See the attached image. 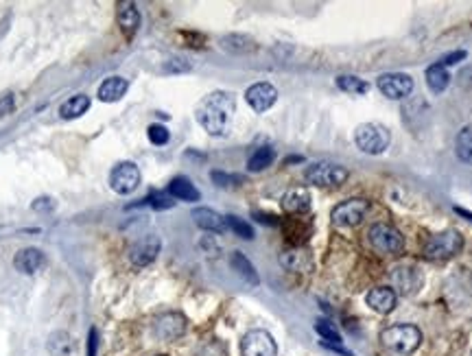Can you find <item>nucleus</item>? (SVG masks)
Wrapping results in <instances>:
<instances>
[{"label":"nucleus","instance_id":"nucleus-19","mask_svg":"<svg viewBox=\"0 0 472 356\" xmlns=\"http://www.w3.org/2000/svg\"><path fill=\"white\" fill-rule=\"evenodd\" d=\"M169 195H171L173 199L189 201V203H193V201H199V199H201V193L195 188V184L189 180V177H184V175L173 177L171 184H169Z\"/></svg>","mask_w":472,"mask_h":356},{"label":"nucleus","instance_id":"nucleus-8","mask_svg":"<svg viewBox=\"0 0 472 356\" xmlns=\"http://www.w3.org/2000/svg\"><path fill=\"white\" fill-rule=\"evenodd\" d=\"M367 210H370V201L365 199H348L344 203H339V206L332 210L330 219L337 227H352V225H359Z\"/></svg>","mask_w":472,"mask_h":356},{"label":"nucleus","instance_id":"nucleus-10","mask_svg":"<svg viewBox=\"0 0 472 356\" xmlns=\"http://www.w3.org/2000/svg\"><path fill=\"white\" fill-rule=\"evenodd\" d=\"M378 90L391 98V101H400V98H407L411 92H413V79L409 74H403V72H387V74H381L378 81H376Z\"/></svg>","mask_w":472,"mask_h":356},{"label":"nucleus","instance_id":"nucleus-3","mask_svg":"<svg viewBox=\"0 0 472 356\" xmlns=\"http://www.w3.org/2000/svg\"><path fill=\"white\" fill-rule=\"evenodd\" d=\"M354 142L363 154L381 156L383 151H387V147L391 142V134H389L387 127H383L378 122H363V125L356 127Z\"/></svg>","mask_w":472,"mask_h":356},{"label":"nucleus","instance_id":"nucleus-32","mask_svg":"<svg viewBox=\"0 0 472 356\" xmlns=\"http://www.w3.org/2000/svg\"><path fill=\"white\" fill-rule=\"evenodd\" d=\"M315 330H318V333L322 335L324 341H328V343H341V335L337 333V328H335L330 321L320 319L318 323H315Z\"/></svg>","mask_w":472,"mask_h":356},{"label":"nucleus","instance_id":"nucleus-18","mask_svg":"<svg viewBox=\"0 0 472 356\" xmlns=\"http://www.w3.org/2000/svg\"><path fill=\"white\" fill-rule=\"evenodd\" d=\"M280 265L286 271H308L310 269V253L304 247H293L280 253Z\"/></svg>","mask_w":472,"mask_h":356},{"label":"nucleus","instance_id":"nucleus-35","mask_svg":"<svg viewBox=\"0 0 472 356\" xmlns=\"http://www.w3.org/2000/svg\"><path fill=\"white\" fill-rule=\"evenodd\" d=\"M193 68V64L186 57H171L164 66V72H189Z\"/></svg>","mask_w":472,"mask_h":356},{"label":"nucleus","instance_id":"nucleus-4","mask_svg":"<svg viewBox=\"0 0 472 356\" xmlns=\"http://www.w3.org/2000/svg\"><path fill=\"white\" fill-rule=\"evenodd\" d=\"M463 249V236L457 230H444L431 236L425 245V256L429 260H449Z\"/></svg>","mask_w":472,"mask_h":356},{"label":"nucleus","instance_id":"nucleus-11","mask_svg":"<svg viewBox=\"0 0 472 356\" xmlns=\"http://www.w3.org/2000/svg\"><path fill=\"white\" fill-rule=\"evenodd\" d=\"M160 249H162V241L155 234H147L129 247V260L136 267H147L157 258Z\"/></svg>","mask_w":472,"mask_h":356},{"label":"nucleus","instance_id":"nucleus-21","mask_svg":"<svg viewBox=\"0 0 472 356\" xmlns=\"http://www.w3.org/2000/svg\"><path fill=\"white\" fill-rule=\"evenodd\" d=\"M118 24H120V29H123V33L127 38H131L138 31V27H140V11H138V7L134 3H129V0H127V3L118 5Z\"/></svg>","mask_w":472,"mask_h":356},{"label":"nucleus","instance_id":"nucleus-29","mask_svg":"<svg viewBox=\"0 0 472 356\" xmlns=\"http://www.w3.org/2000/svg\"><path fill=\"white\" fill-rule=\"evenodd\" d=\"M337 86H339V90H344L352 96L370 92V84H365L363 79L354 77V74H341V77L337 79Z\"/></svg>","mask_w":472,"mask_h":356},{"label":"nucleus","instance_id":"nucleus-39","mask_svg":"<svg viewBox=\"0 0 472 356\" xmlns=\"http://www.w3.org/2000/svg\"><path fill=\"white\" fill-rule=\"evenodd\" d=\"M461 59H466V50H455V53H451V55H446V57H442V66L446 68V66H455V64H459Z\"/></svg>","mask_w":472,"mask_h":356},{"label":"nucleus","instance_id":"nucleus-36","mask_svg":"<svg viewBox=\"0 0 472 356\" xmlns=\"http://www.w3.org/2000/svg\"><path fill=\"white\" fill-rule=\"evenodd\" d=\"M13 110H16V94L5 92L3 96H0V118L13 114Z\"/></svg>","mask_w":472,"mask_h":356},{"label":"nucleus","instance_id":"nucleus-1","mask_svg":"<svg viewBox=\"0 0 472 356\" xmlns=\"http://www.w3.org/2000/svg\"><path fill=\"white\" fill-rule=\"evenodd\" d=\"M234 112H236L234 94L217 90L199 101V105L195 110V118L210 136H225L232 125Z\"/></svg>","mask_w":472,"mask_h":356},{"label":"nucleus","instance_id":"nucleus-15","mask_svg":"<svg viewBox=\"0 0 472 356\" xmlns=\"http://www.w3.org/2000/svg\"><path fill=\"white\" fill-rule=\"evenodd\" d=\"M193 221L201 227L206 232H215V234H221L227 230V223H225V217H221L217 210L213 208H195L193 210Z\"/></svg>","mask_w":472,"mask_h":356},{"label":"nucleus","instance_id":"nucleus-9","mask_svg":"<svg viewBox=\"0 0 472 356\" xmlns=\"http://www.w3.org/2000/svg\"><path fill=\"white\" fill-rule=\"evenodd\" d=\"M243 356H278V345L267 330H249L241 341Z\"/></svg>","mask_w":472,"mask_h":356},{"label":"nucleus","instance_id":"nucleus-20","mask_svg":"<svg viewBox=\"0 0 472 356\" xmlns=\"http://www.w3.org/2000/svg\"><path fill=\"white\" fill-rule=\"evenodd\" d=\"M129 90V81L123 77H108L99 88V98L103 103H116Z\"/></svg>","mask_w":472,"mask_h":356},{"label":"nucleus","instance_id":"nucleus-6","mask_svg":"<svg viewBox=\"0 0 472 356\" xmlns=\"http://www.w3.org/2000/svg\"><path fill=\"white\" fill-rule=\"evenodd\" d=\"M348 168L341 164H332V162H315L306 168L304 177L308 184L315 186H341L348 180Z\"/></svg>","mask_w":472,"mask_h":356},{"label":"nucleus","instance_id":"nucleus-26","mask_svg":"<svg viewBox=\"0 0 472 356\" xmlns=\"http://www.w3.org/2000/svg\"><path fill=\"white\" fill-rule=\"evenodd\" d=\"M48 352L52 356H72L74 354V341L68 333H52L48 339Z\"/></svg>","mask_w":472,"mask_h":356},{"label":"nucleus","instance_id":"nucleus-14","mask_svg":"<svg viewBox=\"0 0 472 356\" xmlns=\"http://www.w3.org/2000/svg\"><path fill=\"white\" fill-rule=\"evenodd\" d=\"M44 265H46V256L42 253V249H38V247H24V249H20L16 253V258H13L16 271L24 273V275L38 273Z\"/></svg>","mask_w":472,"mask_h":356},{"label":"nucleus","instance_id":"nucleus-17","mask_svg":"<svg viewBox=\"0 0 472 356\" xmlns=\"http://www.w3.org/2000/svg\"><path fill=\"white\" fill-rule=\"evenodd\" d=\"M310 193L306 188H291L282 197V210L288 214H304L310 210Z\"/></svg>","mask_w":472,"mask_h":356},{"label":"nucleus","instance_id":"nucleus-16","mask_svg":"<svg viewBox=\"0 0 472 356\" xmlns=\"http://www.w3.org/2000/svg\"><path fill=\"white\" fill-rule=\"evenodd\" d=\"M365 302L372 311L387 315L393 311V306H396V293H393V289H389V287H376L367 293Z\"/></svg>","mask_w":472,"mask_h":356},{"label":"nucleus","instance_id":"nucleus-25","mask_svg":"<svg viewBox=\"0 0 472 356\" xmlns=\"http://www.w3.org/2000/svg\"><path fill=\"white\" fill-rule=\"evenodd\" d=\"M221 46L225 50H230V53H254L256 50V42L249 38V35H239V33H230L225 38H221Z\"/></svg>","mask_w":472,"mask_h":356},{"label":"nucleus","instance_id":"nucleus-34","mask_svg":"<svg viewBox=\"0 0 472 356\" xmlns=\"http://www.w3.org/2000/svg\"><path fill=\"white\" fill-rule=\"evenodd\" d=\"M151 208H155V210H167V208H171L175 201H171V197H167L164 193H153L151 197H147L145 199Z\"/></svg>","mask_w":472,"mask_h":356},{"label":"nucleus","instance_id":"nucleus-30","mask_svg":"<svg viewBox=\"0 0 472 356\" xmlns=\"http://www.w3.org/2000/svg\"><path fill=\"white\" fill-rule=\"evenodd\" d=\"M411 275H415V269H396L393 273V285L400 289V293H413L420 282H411Z\"/></svg>","mask_w":472,"mask_h":356},{"label":"nucleus","instance_id":"nucleus-13","mask_svg":"<svg viewBox=\"0 0 472 356\" xmlns=\"http://www.w3.org/2000/svg\"><path fill=\"white\" fill-rule=\"evenodd\" d=\"M155 337L162 339V341H175L179 337H184L186 333V319L179 313H164L155 319Z\"/></svg>","mask_w":472,"mask_h":356},{"label":"nucleus","instance_id":"nucleus-23","mask_svg":"<svg viewBox=\"0 0 472 356\" xmlns=\"http://www.w3.org/2000/svg\"><path fill=\"white\" fill-rule=\"evenodd\" d=\"M88 110H90V96H88V94H74V96H70L66 103L60 108V116H62L64 120H70V118L84 116Z\"/></svg>","mask_w":472,"mask_h":356},{"label":"nucleus","instance_id":"nucleus-28","mask_svg":"<svg viewBox=\"0 0 472 356\" xmlns=\"http://www.w3.org/2000/svg\"><path fill=\"white\" fill-rule=\"evenodd\" d=\"M274 160H276V151H274L271 147H260V149L254 151L252 158L247 160V168H249L252 173L265 171L267 166L274 164Z\"/></svg>","mask_w":472,"mask_h":356},{"label":"nucleus","instance_id":"nucleus-12","mask_svg":"<svg viewBox=\"0 0 472 356\" xmlns=\"http://www.w3.org/2000/svg\"><path fill=\"white\" fill-rule=\"evenodd\" d=\"M245 101L254 112L262 114V112H267L269 108H274V103L278 101V90L271 84H265V81L254 84L245 90Z\"/></svg>","mask_w":472,"mask_h":356},{"label":"nucleus","instance_id":"nucleus-2","mask_svg":"<svg viewBox=\"0 0 472 356\" xmlns=\"http://www.w3.org/2000/svg\"><path fill=\"white\" fill-rule=\"evenodd\" d=\"M381 343L393 356H411L422 343V333L415 326H389L381 333Z\"/></svg>","mask_w":472,"mask_h":356},{"label":"nucleus","instance_id":"nucleus-33","mask_svg":"<svg viewBox=\"0 0 472 356\" xmlns=\"http://www.w3.org/2000/svg\"><path fill=\"white\" fill-rule=\"evenodd\" d=\"M147 136H149V140H151L153 144H157V147L167 144L169 138H171V134H169V130H167L164 125H151L149 130H147Z\"/></svg>","mask_w":472,"mask_h":356},{"label":"nucleus","instance_id":"nucleus-24","mask_svg":"<svg viewBox=\"0 0 472 356\" xmlns=\"http://www.w3.org/2000/svg\"><path fill=\"white\" fill-rule=\"evenodd\" d=\"M449 84H451V74L442 64H433L427 68V86L431 88L433 94L444 92L446 88H449Z\"/></svg>","mask_w":472,"mask_h":356},{"label":"nucleus","instance_id":"nucleus-7","mask_svg":"<svg viewBox=\"0 0 472 356\" xmlns=\"http://www.w3.org/2000/svg\"><path fill=\"white\" fill-rule=\"evenodd\" d=\"M140 168L134 162H118L110 173V186L118 195H129L140 186Z\"/></svg>","mask_w":472,"mask_h":356},{"label":"nucleus","instance_id":"nucleus-5","mask_svg":"<svg viewBox=\"0 0 472 356\" xmlns=\"http://www.w3.org/2000/svg\"><path fill=\"white\" fill-rule=\"evenodd\" d=\"M367 241L381 253H400L405 249L403 234L389 223H374L367 230Z\"/></svg>","mask_w":472,"mask_h":356},{"label":"nucleus","instance_id":"nucleus-42","mask_svg":"<svg viewBox=\"0 0 472 356\" xmlns=\"http://www.w3.org/2000/svg\"><path fill=\"white\" fill-rule=\"evenodd\" d=\"M470 356H472V354H470Z\"/></svg>","mask_w":472,"mask_h":356},{"label":"nucleus","instance_id":"nucleus-38","mask_svg":"<svg viewBox=\"0 0 472 356\" xmlns=\"http://www.w3.org/2000/svg\"><path fill=\"white\" fill-rule=\"evenodd\" d=\"M31 208H33L35 212H50L52 208H55V201H52L50 197H40V199L33 201Z\"/></svg>","mask_w":472,"mask_h":356},{"label":"nucleus","instance_id":"nucleus-22","mask_svg":"<svg viewBox=\"0 0 472 356\" xmlns=\"http://www.w3.org/2000/svg\"><path fill=\"white\" fill-rule=\"evenodd\" d=\"M230 267L239 273L247 285H252V287H258V273H256V269H254V265L243 256L241 251H232L230 253Z\"/></svg>","mask_w":472,"mask_h":356},{"label":"nucleus","instance_id":"nucleus-37","mask_svg":"<svg viewBox=\"0 0 472 356\" xmlns=\"http://www.w3.org/2000/svg\"><path fill=\"white\" fill-rule=\"evenodd\" d=\"M213 180H215L219 186H232V184H239L241 177H239V175H227V173L215 171V173H213Z\"/></svg>","mask_w":472,"mask_h":356},{"label":"nucleus","instance_id":"nucleus-31","mask_svg":"<svg viewBox=\"0 0 472 356\" xmlns=\"http://www.w3.org/2000/svg\"><path fill=\"white\" fill-rule=\"evenodd\" d=\"M225 223H227V227H230V230H232L236 236H241V239H245V241H252V239H254V227H252L249 223H245L243 219L230 214V217H225Z\"/></svg>","mask_w":472,"mask_h":356},{"label":"nucleus","instance_id":"nucleus-41","mask_svg":"<svg viewBox=\"0 0 472 356\" xmlns=\"http://www.w3.org/2000/svg\"><path fill=\"white\" fill-rule=\"evenodd\" d=\"M455 212H457V214H461V217H466V219H470V221H472V212H468V210H463V208H455Z\"/></svg>","mask_w":472,"mask_h":356},{"label":"nucleus","instance_id":"nucleus-40","mask_svg":"<svg viewBox=\"0 0 472 356\" xmlns=\"http://www.w3.org/2000/svg\"><path fill=\"white\" fill-rule=\"evenodd\" d=\"M88 354H90V356H96V330H94V328L90 330V348H88Z\"/></svg>","mask_w":472,"mask_h":356},{"label":"nucleus","instance_id":"nucleus-27","mask_svg":"<svg viewBox=\"0 0 472 356\" xmlns=\"http://www.w3.org/2000/svg\"><path fill=\"white\" fill-rule=\"evenodd\" d=\"M455 154L463 164H472V125L463 127L455 138Z\"/></svg>","mask_w":472,"mask_h":356}]
</instances>
